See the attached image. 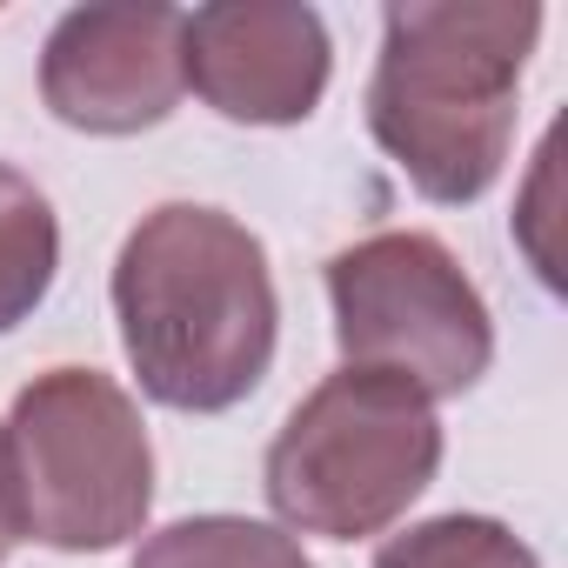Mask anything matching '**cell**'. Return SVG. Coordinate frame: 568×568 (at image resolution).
<instances>
[{"label": "cell", "mask_w": 568, "mask_h": 568, "mask_svg": "<svg viewBox=\"0 0 568 568\" xmlns=\"http://www.w3.org/2000/svg\"><path fill=\"white\" fill-rule=\"evenodd\" d=\"M375 568H541L535 548L495 515H435L408 535H388Z\"/></svg>", "instance_id": "cell-10"}, {"label": "cell", "mask_w": 568, "mask_h": 568, "mask_svg": "<svg viewBox=\"0 0 568 568\" xmlns=\"http://www.w3.org/2000/svg\"><path fill=\"white\" fill-rule=\"evenodd\" d=\"M14 541H21V535H14V515H8V475H0V561L14 555Z\"/></svg>", "instance_id": "cell-11"}, {"label": "cell", "mask_w": 568, "mask_h": 568, "mask_svg": "<svg viewBox=\"0 0 568 568\" xmlns=\"http://www.w3.org/2000/svg\"><path fill=\"white\" fill-rule=\"evenodd\" d=\"M187 88L241 128H295L322 108L335 48L302 0H214L181 21Z\"/></svg>", "instance_id": "cell-7"}, {"label": "cell", "mask_w": 568, "mask_h": 568, "mask_svg": "<svg viewBox=\"0 0 568 568\" xmlns=\"http://www.w3.org/2000/svg\"><path fill=\"white\" fill-rule=\"evenodd\" d=\"M14 535L61 555H101L148 528L154 448L134 395L101 368H48L0 428Z\"/></svg>", "instance_id": "cell-3"}, {"label": "cell", "mask_w": 568, "mask_h": 568, "mask_svg": "<svg viewBox=\"0 0 568 568\" xmlns=\"http://www.w3.org/2000/svg\"><path fill=\"white\" fill-rule=\"evenodd\" d=\"M108 295L141 395L174 415H227L274 368L281 302L267 247L221 207L161 201L141 214Z\"/></svg>", "instance_id": "cell-1"}, {"label": "cell", "mask_w": 568, "mask_h": 568, "mask_svg": "<svg viewBox=\"0 0 568 568\" xmlns=\"http://www.w3.org/2000/svg\"><path fill=\"white\" fill-rule=\"evenodd\" d=\"M442 468L435 402L395 375L342 368L281 422L261 488L281 528L322 541H368L408 515Z\"/></svg>", "instance_id": "cell-4"}, {"label": "cell", "mask_w": 568, "mask_h": 568, "mask_svg": "<svg viewBox=\"0 0 568 568\" xmlns=\"http://www.w3.org/2000/svg\"><path fill=\"white\" fill-rule=\"evenodd\" d=\"M541 41L535 0H395L368 74V134L435 207L495 187L515 148L521 68Z\"/></svg>", "instance_id": "cell-2"}, {"label": "cell", "mask_w": 568, "mask_h": 568, "mask_svg": "<svg viewBox=\"0 0 568 568\" xmlns=\"http://www.w3.org/2000/svg\"><path fill=\"white\" fill-rule=\"evenodd\" d=\"M54 274H61V221L21 168L0 161V335L34 322Z\"/></svg>", "instance_id": "cell-8"}, {"label": "cell", "mask_w": 568, "mask_h": 568, "mask_svg": "<svg viewBox=\"0 0 568 568\" xmlns=\"http://www.w3.org/2000/svg\"><path fill=\"white\" fill-rule=\"evenodd\" d=\"M181 8L121 0V8H74L41 48V101L74 134H141L161 128L181 94Z\"/></svg>", "instance_id": "cell-6"}, {"label": "cell", "mask_w": 568, "mask_h": 568, "mask_svg": "<svg viewBox=\"0 0 568 568\" xmlns=\"http://www.w3.org/2000/svg\"><path fill=\"white\" fill-rule=\"evenodd\" d=\"M134 568H315V561L288 528H274V521L187 515V521L154 528L134 548Z\"/></svg>", "instance_id": "cell-9"}, {"label": "cell", "mask_w": 568, "mask_h": 568, "mask_svg": "<svg viewBox=\"0 0 568 568\" xmlns=\"http://www.w3.org/2000/svg\"><path fill=\"white\" fill-rule=\"evenodd\" d=\"M342 368H375L428 402L468 395L495 362V322L462 261L415 227L368 234L328 261Z\"/></svg>", "instance_id": "cell-5"}]
</instances>
